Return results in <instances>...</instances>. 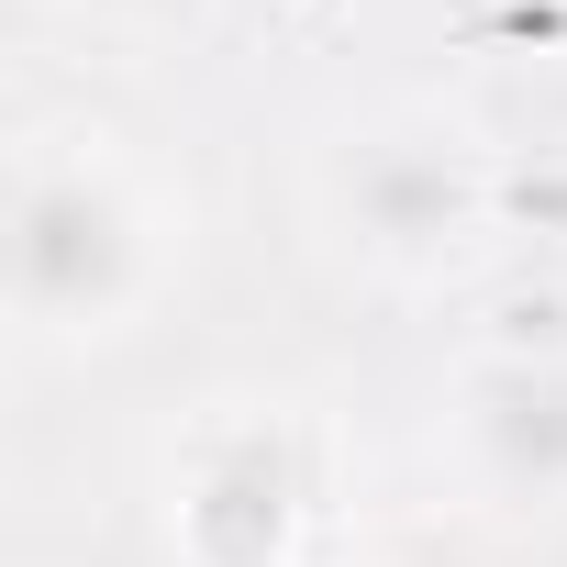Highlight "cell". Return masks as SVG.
I'll return each instance as SVG.
<instances>
[{"mask_svg":"<svg viewBox=\"0 0 567 567\" xmlns=\"http://www.w3.org/2000/svg\"><path fill=\"white\" fill-rule=\"evenodd\" d=\"M145 290V200L101 145H34L12 178V301L45 334H101Z\"/></svg>","mask_w":567,"mask_h":567,"instance_id":"obj_1","label":"cell"},{"mask_svg":"<svg viewBox=\"0 0 567 567\" xmlns=\"http://www.w3.org/2000/svg\"><path fill=\"white\" fill-rule=\"evenodd\" d=\"M334 212H346V234H357L379 267H434V256H456V245L478 234L489 178H478V156H467L456 134H434V123H379V134L346 145Z\"/></svg>","mask_w":567,"mask_h":567,"instance_id":"obj_2","label":"cell"},{"mask_svg":"<svg viewBox=\"0 0 567 567\" xmlns=\"http://www.w3.org/2000/svg\"><path fill=\"white\" fill-rule=\"evenodd\" d=\"M301 467L278 423H212L178 467V556L189 567H290L301 545Z\"/></svg>","mask_w":567,"mask_h":567,"instance_id":"obj_3","label":"cell"},{"mask_svg":"<svg viewBox=\"0 0 567 567\" xmlns=\"http://www.w3.org/2000/svg\"><path fill=\"white\" fill-rule=\"evenodd\" d=\"M456 423L501 489H534V501L567 489V357H489Z\"/></svg>","mask_w":567,"mask_h":567,"instance_id":"obj_4","label":"cell"},{"mask_svg":"<svg viewBox=\"0 0 567 567\" xmlns=\"http://www.w3.org/2000/svg\"><path fill=\"white\" fill-rule=\"evenodd\" d=\"M368 567H434V556H368Z\"/></svg>","mask_w":567,"mask_h":567,"instance_id":"obj_5","label":"cell"}]
</instances>
